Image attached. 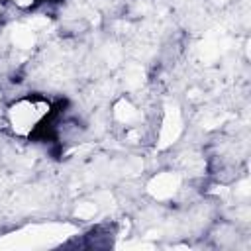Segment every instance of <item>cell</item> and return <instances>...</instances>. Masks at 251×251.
<instances>
[{"mask_svg": "<svg viewBox=\"0 0 251 251\" xmlns=\"http://www.w3.org/2000/svg\"><path fill=\"white\" fill-rule=\"evenodd\" d=\"M55 108L51 100L41 94H25L16 98L6 108V124L18 137H33L37 135L45 124L53 118Z\"/></svg>", "mask_w": 251, "mask_h": 251, "instance_id": "cell-1", "label": "cell"}, {"mask_svg": "<svg viewBox=\"0 0 251 251\" xmlns=\"http://www.w3.org/2000/svg\"><path fill=\"white\" fill-rule=\"evenodd\" d=\"M18 8H31V6H35V4H39L41 0H12Z\"/></svg>", "mask_w": 251, "mask_h": 251, "instance_id": "cell-2", "label": "cell"}]
</instances>
